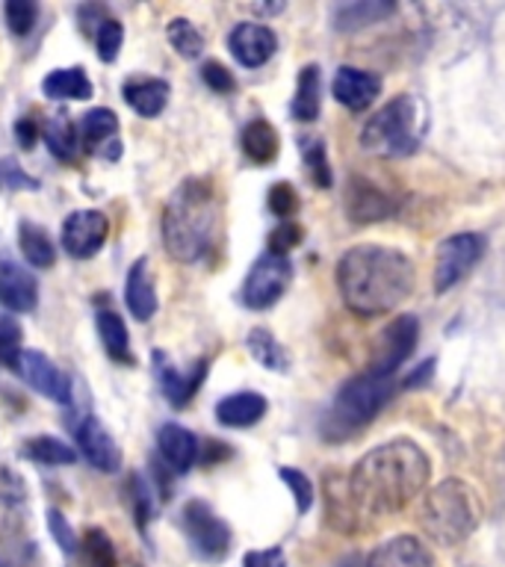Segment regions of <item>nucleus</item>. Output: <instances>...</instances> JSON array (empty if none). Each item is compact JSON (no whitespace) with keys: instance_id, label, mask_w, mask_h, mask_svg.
<instances>
[{"instance_id":"nucleus-37","label":"nucleus","mask_w":505,"mask_h":567,"mask_svg":"<svg viewBox=\"0 0 505 567\" xmlns=\"http://www.w3.org/2000/svg\"><path fill=\"white\" fill-rule=\"evenodd\" d=\"M124 42V27L118 18H106L104 24L95 30V51L101 62H115Z\"/></svg>"},{"instance_id":"nucleus-8","label":"nucleus","mask_w":505,"mask_h":567,"mask_svg":"<svg viewBox=\"0 0 505 567\" xmlns=\"http://www.w3.org/2000/svg\"><path fill=\"white\" fill-rule=\"evenodd\" d=\"M485 255V239L478 234H452L437 248V264H434V290L446 292L455 284L467 278Z\"/></svg>"},{"instance_id":"nucleus-31","label":"nucleus","mask_w":505,"mask_h":567,"mask_svg":"<svg viewBox=\"0 0 505 567\" xmlns=\"http://www.w3.org/2000/svg\"><path fill=\"white\" fill-rule=\"evenodd\" d=\"M393 12V3H384V0H358V3H346V7L337 9V30H358V27L375 24L381 18H388Z\"/></svg>"},{"instance_id":"nucleus-33","label":"nucleus","mask_w":505,"mask_h":567,"mask_svg":"<svg viewBox=\"0 0 505 567\" xmlns=\"http://www.w3.org/2000/svg\"><path fill=\"white\" fill-rule=\"evenodd\" d=\"M27 458L39 461V464H51V467H65V464H74L78 461V452L71 450L69 443L60 441V437H51V434H39V437H30L24 443Z\"/></svg>"},{"instance_id":"nucleus-11","label":"nucleus","mask_w":505,"mask_h":567,"mask_svg":"<svg viewBox=\"0 0 505 567\" xmlns=\"http://www.w3.org/2000/svg\"><path fill=\"white\" fill-rule=\"evenodd\" d=\"M110 237V219L101 210H74L62 221V248L74 260H89L104 248Z\"/></svg>"},{"instance_id":"nucleus-12","label":"nucleus","mask_w":505,"mask_h":567,"mask_svg":"<svg viewBox=\"0 0 505 567\" xmlns=\"http://www.w3.org/2000/svg\"><path fill=\"white\" fill-rule=\"evenodd\" d=\"M416 326L414 317H396L384 328V334H381L379 346H375V358H372L370 370L381 372V375H393L396 367L408 361V354L414 352L416 346Z\"/></svg>"},{"instance_id":"nucleus-41","label":"nucleus","mask_w":505,"mask_h":567,"mask_svg":"<svg viewBox=\"0 0 505 567\" xmlns=\"http://www.w3.org/2000/svg\"><path fill=\"white\" fill-rule=\"evenodd\" d=\"M284 478V485L290 487L292 496H296V505H299V512H310V505H313V482H310L301 470H292V467H281L278 470Z\"/></svg>"},{"instance_id":"nucleus-10","label":"nucleus","mask_w":505,"mask_h":567,"mask_svg":"<svg viewBox=\"0 0 505 567\" xmlns=\"http://www.w3.org/2000/svg\"><path fill=\"white\" fill-rule=\"evenodd\" d=\"M18 379L27 381L35 393L53 399L56 405H69L71 402V379L48 358V354L35 352V349H21V354L12 363Z\"/></svg>"},{"instance_id":"nucleus-27","label":"nucleus","mask_w":505,"mask_h":567,"mask_svg":"<svg viewBox=\"0 0 505 567\" xmlns=\"http://www.w3.org/2000/svg\"><path fill=\"white\" fill-rule=\"evenodd\" d=\"M278 148H281V140H278V131L266 118H255V122L246 124L243 131V151L246 157L257 166H266L278 157Z\"/></svg>"},{"instance_id":"nucleus-16","label":"nucleus","mask_w":505,"mask_h":567,"mask_svg":"<svg viewBox=\"0 0 505 567\" xmlns=\"http://www.w3.org/2000/svg\"><path fill=\"white\" fill-rule=\"evenodd\" d=\"M0 305L12 313H33L39 305V281L9 257L0 260Z\"/></svg>"},{"instance_id":"nucleus-4","label":"nucleus","mask_w":505,"mask_h":567,"mask_svg":"<svg viewBox=\"0 0 505 567\" xmlns=\"http://www.w3.org/2000/svg\"><path fill=\"white\" fill-rule=\"evenodd\" d=\"M393 393V375L367 370L358 379L346 381L337 393L334 405L322 416V437L326 441H349L363 425L372 423V416L388 405Z\"/></svg>"},{"instance_id":"nucleus-13","label":"nucleus","mask_w":505,"mask_h":567,"mask_svg":"<svg viewBox=\"0 0 505 567\" xmlns=\"http://www.w3.org/2000/svg\"><path fill=\"white\" fill-rule=\"evenodd\" d=\"M151 363H154V375H157V384L159 390H163V396H166L175 408H186L193 402V396L204 384L207 367H210L207 361H198L189 372H181L177 367H172L166 352H159V349H154Z\"/></svg>"},{"instance_id":"nucleus-1","label":"nucleus","mask_w":505,"mask_h":567,"mask_svg":"<svg viewBox=\"0 0 505 567\" xmlns=\"http://www.w3.org/2000/svg\"><path fill=\"white\" fill-rule=\"evenodd\" d=\"M429 458L414 441L396 437L370 450L346 478L354 514L367 529L384 514L402 512L429 482Z\"/></svg>"},{"instance_id":"nucleus-21","label":"nucleus","mask_w":505,"mask_h":567,"mask_svg":"<svg viewBox=\"0 0 505 567\" xmlns=\"http://www.w3.org/2000/svg\"><path fill=\"white\" fill-rule=\"evenodd\" d=\"M367 567H434V558L425 544L411 535H399V538L372 549Z\"/></svg>"},{"instance_id":"nucleus-17","label":"nucleus","mask_w":505,"mask_h":567,"mask_svg":"<svg viewBox=\"0 0 505 567\" xmlns=\"http://www.w3.org/2000/svg\"><path fill=\"white\" fill-rule=\"evenodd\" d=\"M396 204L390 198L381 186H372L370 181H361V177H352L349 186H346V213L352 221H381L393 216Z\"/></svg>"},{"instance_id":"nucleus-5","label":"nucleus","mask_w":505,"mask_h":567,"mask_svg":"<svg viewBox=\"0 0 505 567\" xmlns=\"http://www.w3.org/2000/svg\"><path fill=\"white\" fill-rule=\"evenodd\" d=\"M425 535L443 547H458L478 526L476 494L458 478H446L429 491L420 512Z\"/></svg>"},{"instance_id":"nucleus-39","label":"nucleus","mask_w":505,"mask_h":567,"mask_svg":"<svg viewBox=\"0 0 505 567\" xmlns=\"http://www.w3.org/2000/svg\"><path fill=\"white\" fill-rule=\"evenodd\" d=\"M21 326L12 317H0V363L12 370V363L21 354Z\"/></svg>"},{"instance_id":"nucleus-46","label":"nucleus","mask_w":505,"mask_h":567,"mask_svg":"<svg viewBox=\"0 0 505 567\" xmlns=\"http://www.w3.org/2000/svg\"><path fill=\"white\" fill-rule=\"evenodd\" d=\"M243 567H287V556H284L281 547L251 549L243 558Z\"/></svg>"},{"instance_id":"nucleus-2","label":"nucleus","mask_w":505,"mask_h":567,"mask_svg":"<svg viewBox=\"0 0 505 567\" xmlns=\"http://www.w3.org/2000/svg\"><path fill=\"white\" fill-rule=\"evenodd\" d=\"M337 287L346 308L358 317H379L399 308L414 290V264L388 246L349 248L337 264Z\"/></svg>"},{"instance_id":"nucleus-45","label":"nucleus","mask_w":505,"mask_h":567,"mask_svg":"<svg viewBox=\"0 0 505 567\" xmlns=\"http://www.w3.org/2000/svg\"><path fill=\"white\" fill-rule=\"evenodd\" d=\"M299 243H301V228L296 225V221H284V225H278V228L269 234V251H272V255L287 257V251L299 246Z\"/></svg>"},{"instance_id":"nucleus-47","label":"nucleus","mask_w":505,"mask_h":567,"mask_svg":"<svg viewBox=\"0 0 505 567\" xmlns=\"http://www.w3.org/2000/svg\"><path fill=\"white\" fill-rule=\"evenodd\" d=\"M12 133H16V142L21 145L24 151H30L39 142V133H42V124L35 122L33 115H21L16 122V127H12Z\"/></svg>"},{"instance_id":"nucleus-6","label":"nucleus","mask_w":505,"mask_h":567,"mask_svg":"<svg viewBox=\"0 0 505 567\" xmlns=\"http://www.w3.org/2000/svg\"><path fill=\"white\" fill-rule=\"evenodd\" d=\"M423 131V104L414 95H399L363 124L361 148L372 157H405L420 145Z\"/></svg>"},{"instance_id":"nucleus-26","label":"nucleus","mask_w":505,"mask_h":567,"mask_svg":"<svg viewBox=\"0 0 505 567\" xmlns=\"http://www.w3.org/2000/svg\"><path fill=\"white\" fill-rule=\"evenodd\" d=\"M95 328H97V337H101V343H104L106 354H110L113 361L133 363L131 334H127V326H124V319L118 317L115 310H106V308L97 310Z\"/></svg>"},{"instance_id":"nucleus-44","label":"nucleus","mask_w":505,"mask_h":567,"mask_svg":"<svg viewBox=\"0 0 505 567\" xmlns=\"http://www.w3.org/2000/svg\"><path fill=\"white\" fill-rule=\"evenodd\" d=\"M48 529H51L53 540L60 544L62 553H78L80 540L74 538V532H71L69 520H65V517H62V512H56V508H51V512H48Z\"/></svg>"},{"instance_id":"nucleus-42","label":"nucleus","mask_w":505,"mask_h":567,"mask_svg":"<svg viewBox=\"0 0 505 567\" xmlns=\"http://www.w3.org/2000/svg\"><path fill=\"white\" fill-rule=\"evenodd\" d=\"M202 80L213 89V92H219V95H228V92H234V89H237V80H234V74H230V71L216 60L204 62Z\"/></svg>"},{"instance_id":"nucleus-40","label":"nucleus","mask_w":505,"mask_h":567,"mask_svg":"<svg viewBox=\"0 0 505 567\" xmlns=\"http://www.w3.org/2000/svg\"><path fill=\"white\" fill-rule=\"evenodd\" d=\"M131 496H133V517H136V526L145 529L154 514V494H151V485L142 476L131 478Z\"/></svg>"},{"instance_id":"nucleus-49","label":"nucleus","mask_w":505,"mask_h":567,"mask_svg":"<svg viewBox=\"0 0 505 567\" xmlns=\"http://www.w3.org/2000/svg\"><path fill=\"white\" fill-rule=\"evenodd\" d=\"M337 567H367V558H361V556H346L343 561H340V565Z\"/></svg>"},{"instance_id":"nucleus-23","label":"nucleus","mask_w":505,"mask_h":567,"mask_svg":"<svg viewBox=\"0 0 505 567\" xmlns=\"http://www.w3.org/2000/svg\"><path fill=\"white\" fill-rule=\"evenodd\" d=\"M266 402L255 390H243V393H230L216 405V420L228 429H248V425L260 423L266 416Z\"/></svg>"},{"instance_id":"nucleus-18","label":"nucleus","mask_w":505,"mask_h":567,"mask_svg":"<svg viewBox=\"0 0 505 567\" xmlns=\"http://www.w3.org/2000/svg\"><path fill=\"white\" fill-rule=\"evenodd\" d=\"M331 92L343 106L349 110H367V106L379 97L381 80L379 74L363 69H352V65H343V69L334 74V83H331Z\"/></svg>"},{"instance_id":"nucleus-25","label":"nucleus","mask_w":505,"mask_h":567,"mask_svg":"<svg viewBox=\"0 0 505 567\" xmlns=\"http://www.w3.org/2000/svg\"><path fill=\"white\" fill-rule=\"evenodd\" d=\"M115 133H118V115L110 106H95L80 118V142L86 151L101 154L115 140Z\"/></svg>"},{"instance_id":"nucleus-9","label":"nucleus","mask_w":505,"mask_h":567,"mask_svg":"<svg viewBox=\"0 0 505 567\" xmlns=\"http://www.w3.org/2000/svg\"><path fill=\"white\" fill-rule=\"evenodd\" d=\"M292 281V264L284 255L266 251L243 281V305L251 310L272 308Z\"/></svg>"},{"instance_id":"nucleus-29","label":"nucleus","mask_w":505,"mask_h":567,"mask_svg":"<svg viewBox=\"0 0 505 567\" xmlns=\"http://www.w3.org/2000/svg\"><path fill=\"white\" fill-rule=\"evenodd\" d=\"M42 136L48 151H51L56 159H62V163H71V159L78 157V127H74V122H71L69 115H51V118L42 124Z\"/></svg>"},{"instance_id":"nucleus-35","label":"nucleus","mask_w":505,"mask_h":567,"mask_svg":"<svg viewBox=\"0 0 505 567\" xmlns=\"http://www.w3.org/2000/svg\"><path fill=\"white\" fill-rule=\"evenodd\" d=\"M80 549H83V558H86L89 567H115L118 565V556H115L113 538L106 535L104 529H86L83 540H80Z\"/></svg>"},{"instance_id":"nucleus-15","label":"nucleus","mask_w":505,"mask_h":567,"mask_svg":"<svg viewBox=\"0 0 505 567\" xmlns=\"http://www.w3.org/2000/svg\"><path fill=\"white\" fill-rule=\"evenodd\" d=\"M74 437H78V450L83 452V458L95 470L115 473V470L122 467V450H118V443L110 437V432H106L97 416H83L74 425Z\"/></svg>"},{"instance_id":"nucleus-36","label":"nucleus","mask_w":505,"mask_h":567,"mask_svg":"<svg viewBox=\"0 0 505 567\" xmlns=\"http://www.w3.org/2000/svg\"><path fill=\"white\" fill-rule=\"evenodd\" d=\"M301 157H305V166H308V175L310 181L322 189L331 186V166H328V154H326V145L322 140H313V136H305L301 140Z\"/></svg>"},{"instance_id":"nucleus-19","label":"nucleus","mask_w":505,"mask_h":567,"mask_svg":"<svg viewBox=\"0 0 505 567\" xmlns=\"http://www.w3.org/2000/svg\"><path fill=\"white\" fill-rule=\"evenodd\" d=\"M157 450L159 458L166 461L168 470L175 473H186L193 467L195 461L202 458V446H198V437H195L189 429L177 423H163L157 432Z\"/></svg>"},{"instance_id":"nucleus-43","label":"nucleus","mask_w":505,"mask_h":567,"mask_svg":"<svg viewBox=\"0 0 505 567\" xmlns=\"http://www.w3.org/2000/svg\"><path fill=\"white\" fill-rule=\"evenodd\" d=\"M296 207H299V195H296V189H292L287 181H281V184H275L272 189H269V210H272L275 216L287 219L290 213H296Z\"/></svg>"},{"instance_id":"nucleus-3","label":"nucleus","mask_w":505,"mask_h":567,"mask_svg":"<svg viewBox=\"0 0 505 567\" xmlns=\"http://www.w3.org/2000/svg\"><path fill=\"white\" fill-rule=\"evenodd\" d=\"M219 228V198L207 177H186L163 210V243L181 264H195L210 251Z\"/></svg>"},{"instance_id":"nucleus-34","label":"nucleus","mask_w":505,"mask_h":567,"mask_svg":"<svg viewBox=\"0 0 505 567\" xmlns=\"http://www.w3.org/2000/svg\"><path fill=\"white\" fill-rule=\"evenodd\" d=\"M168 44L175 48L184 60H198L204 53V35L198 33V27L189 18H172L166 27Z\"/></svg>"},{"instance_id":"nucleus-32","label":"nucleus","mask_w":505,"mask_h":567,"mask_svg":"<svg viewBox=\"0 0 505 567\" xmlns=\"http://www.w3.org/2000/svg\"><path fill=\"white\" fill-rule=\"evenodd\" d=\"M246 346H248V352H251V358H255L260 367H266V370H275V372L290 370V358H287V352H284V346L278 343L266 328H255V331L248 334Z\"/></svg>"},{"instance_id":"nucleus-28","label":"nucleus","mask_w":505,"mask_h":567,"mask_svg":"<svg viewBox=\"0 0 505 567\" xmlns=\"http://www.w3.org/2000/svg\"><path fill=\"white\" fill-rule=\"evenodd\" d=\"M18 246H21L27 264L35 266V269H51L53 260H56V248H53L48 230L35 221L24 219L18 225Z\"/></svg>"},{"instance_id":"nucleus-14","label":"nucleus","mask_w":505,"mask_h":567,"mask_svg":"<svg viewBox=\"0 0 505 567\" xmlns=\"http://www.w3.org/2000/svg\"><path fill=\"white\" fill-rule=\"evenodd\" d=\"M228 48L234 53V60L246 69H260L272 60L275 48H278V35L272 27L255 24V21H243L230 30Z\"/></svg>"},{"instance_id":"nucleus-48","label":"nucleus","mask_w":505,"mask_h":567,"mask_svg":"<svg viewBox=\"0 0 505 567\" xmlns=\"http://www.w3.org/2000/svg\"><path fill=\"white\" fill-rule=\"evenodd\" d=\"M0 175L7 177L9 189H39V181L27 175L24 168H18L12 159H3V163H0Z\"/></svg>"},{"instance_id":"nucleus-24","label":"nucleus","mask_w":505,"mask_h":567,"mask_svg":"<svg viewBox=\"0 0 505 567\" xmlns=\"http://www.w3.org/2000/svg\"><path fill=\"white\" fill-rule=\"evenodd\" d=\"M42 92L51 101H86V97L95 95V86L86 78V71L80 65H71V69L51 71L42 80Z\"/></svg>"},{"instance_id":"nucleus-38","label":"nucleus","mask_w":505,"mask_h":567,"mask_svg":"<svg viewBox=\"0 0 505 567\" xmlns=\"http://www.w3.org/2000/svg\"><path fill=\"white\" fill-rule=\"evenodd\" d=\"M7 24L16 35H27L39 21V3L33 0H9L7 3Z\"/></svg>"},{"instance_id":"nucleus-20","label":"nucleus","mask_w":505,"mask_h":567,"mask_svg":"<svg viewBox=\"0 0 505 567\" xmlns=\"http://www.w3.org/2000/svg\"><path fill=\"white\" fill-rule=\"evenodd\" d=\"M124 301H127L133 319H140V322H148V319L157 313L159 301H157V290H154V278H151L148 257H140V260L127 269Z\"/></svg>"},{"instance_id":"nucleus-22","label":"nucleus","mask_w":505,"mask_h":567,"mask_svg":"<svg viewBox=\"0 0 505 567\" xmlns=\"http://www.w3.org/2000/svg\"><path fill=\"white\" fill-rule=\"evenodd\" d=\"M168 83L159 78H131L124 80L122 97L124 104L131 106L133 113H140L142 118H157L168 104Z\"/></svg>"},{"instance_id":"nucleus-30","label":"nucleus","mask_w":505,"mask_h":567,"mask_svg":"<svg viewBox=\"0 0 505 567\" xmlns=\"http://www.w3.org/2000/svg\"><path fill=\"white\" fill-rule=\"evenodd\" d=\"M322 80H319V65H305L296 83V95H292V115L299 122H313L319 115V104H322Z\"/></svg>"},{"instance_id":"nucleus-7","label":"nucleus","mask_w":505,"mask_h":567,"mask_svg":"<svg viewBox=\"0 0 505 567\" xmlns=\"http://www.w3.org/2000/svg\"><path fill=\"white\" fill-rule=\"evenodd\" d=\"M184 532L195 553L207 561H219V558L228 556L230 540H234L228 523L202 499L184 505Z\"/></svg>"}]
</instances>
